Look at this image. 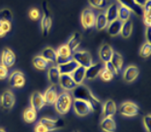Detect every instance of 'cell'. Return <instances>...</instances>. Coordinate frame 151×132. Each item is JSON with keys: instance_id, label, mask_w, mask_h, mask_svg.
Wrapping results in <instances>:
<instances>
[{"instance_id": "cell-12", "label": "cell", "mask_w": 151, "mask_h": 132, "mask_svg": "<svg viewBox=\"0 0 151 132\" xmlns=\"http://www.w3.org/2000/svg\"><path fill=\"white\" fill-rule=\"evenodd\" d=\"M17 60V57L14 51H12L11 49L9 48H5L4 50L2 51L1 54V64L4 65L7 68H11L13 67L16 63Z\"/></svg>"}, {"instance_id": "cell-37", "label": "cell", "mask_w": 151, "mask_h": 132, "mask_svg": "<svg viewBox=\"0 0 151 132\" xmlns=\"http://www.w3.org/2000/svg\"><path fill=\"white\" fill-rule=\"evenodd\" d=\"M150 54H151V44L146 42L142 45V48H140L139 55L143 58H147L150 57Z\"/></svg>"}, {"instance_id": "cell-13", "label": "cell", "mask_w": 151, "mask_h": 132, "mask_svg": "<svg viewBox=\"0 0 151 132\" xmlns=\"http://www.w3.org/2000/svg\"><path fill=\"white\" fill-rule=\"evenodd\" d=\"M102 116L103 117H113L117 112V106L112 99H108L102 104Z\"/></svg>"}, {"instance_id": "cell-20", "label": "cell", "mask_w": 151, "mask_h": 132, "mask_svg": "<svg viewBox=\"0 0 151 132\" xmlns=\"http://www.w3.org/2000/svg\"><path fill=\"white\" fill-rule=\"evenodd\" d=\"M117 1L122 6H125L126 8L131 10L132 13H135L138 17H142L143 15L142 8L138 4H136L134 0H117Z\"/></svg>"}, {"instance_id": "cell-51", "label": "cell", "mask_w": 151, "mask_h": 132, "mask_svg": "<svg viewBox=\"0 0 151 132\" xmlns=\"http://www.w3.org/2000/svg\"><path fill=\"white\" fill-rule=\"evenodd\" d=\"M73 132H80V131H78V130H77V129H76V130H74Z\"/></svg>"}, {"instance_id": "cell-46", "label": "cell", "mask_w": 151, "mask_h": 132, "mask_svg": "<svg viewBox=\"0 0 151 132\" xmlns=\"http://www.w3.org/2000/svg\"><path fill=\"white\" fill-rule=\"evenodd\" d=\"M143 23L146 27H151V16L150 14H143Z\"/></svg>"}, {"instance_id": "cell-40", "label": "cell", "mask_w": 151, "mask_h": 132, "mask_svg": "<svg viewBox=\"0 0 151 132\" xmlns=\"http://www.w3.org/2000/svg\"><path fill=\"white\" fill-rule=\"evenodd\" d=\"M142 123H143V127L145 128L146 132H151V129H150V123H151V115H150V114H147L146 116L143 117Z\"/></svg>"}, {"instance_id": "cell-5", "label": "cell", "mask_w": 151, "mask_h": 132, "mask_svg": "<svg viewBox=\"0 0 151 132\" xmlns=\"http://www.w3.org/2000/svg\"><path fill=\"white\" fill-rule=\"evenodd\" d=\"M95 20H96V13L93 9L86 8L81 12V25L84 29H90L95 26Z\"/></svg>"}, {"instance_id": "cell-39", "label": "cell", "mask_w": 151, "mask_h": 132, "mask_svg": "<svg viewBox=\"0 0 151 132\" xmlns=\"http://www.w3.org/2000/svg\"><path fill=\"white\" fill-rule=\"evenodd\" d=\"M28 16L32 20L36 22L41 18V12L38 8H31L28 12Z\"/></svg>"}, {"instance_id": "cell-27", "label": "cell", "mask_w": 151, "mask_h": 132, "mask_svg": "<svg viewBox=\"0 0 151 132\" xmlns=\"http://www.w3.org/2000/svg\"><path fill=\"white\" fill-rule=\"evenodd\" d=\"M37 113L38 112L36 110H34L31 107H28V108H26L22 113L23 120H24L26 123H34L37 120V117H38Z\"/></svg>"}, {"instance_id": "cell-32", "label": "cell", "mask_w": 151, "mask_h": 132, "mask_svg": "<svg viewBox=\"0 0 151 132\" xmlns=\"http://www.w3.org/2000/svg\"><path fill=\"white\" fill-rule=\"evenodd\" d=\"M111 62L112 63V65L114 66L116 70L118 71V73L122 70V67H123V63H124V59H123L122 55L116 53V51H113V54L111 57Z\"/></svg>"}, {"instance_id": "cell-11", "label": "cell", "mask_w": 151, "mask_h": 132, "mask_svg": "<svg viewBox=\"0 0 151 132\" xmlns=\"http://www.w3.org/2000/svg\"><path fill=\"white\" fill-rule=\"evenodd\" d=\"M56 63L61 64V63H65V62H68L72 60V51L70 50V48L67 46V44L61 45V46L58 48V50L56 51Z\"/></svg>"}, {"instance_id": "cell-1", "label": "cell", "mask_w": 151, "mask_h": 132, "mask_svg": "<svg viewBox=\"0 0 151 132\" xmlns=\"http://www.w3.org/2000/svg\"><path fill=\"white\" fill-rule=\"evenodd\" d=\"M72 95L75 99L83 100V101L90 104L92 108H93V112L102 110V102L100 101V99H98L87 86H83L82 84L76 86L73 89V94Z\"/></svg>"}, {"instance_id": "cell-35", "label": "cell", "mask_w": 151, "mask_h": 132, "mask_svg": "<svg viewBox=\"0 0 151 132\" xmlns=\"http://www.w3.org/2000/svg\"><path fill=\"white\" fill-rule=\"evenodd\" d=\"M88 3L92 8L102 10L108 6L109 0H88Z\"/></svg>"}, {"instance_id": "cell-50", "label": "cell", "mask_w": 151, "mask_h": 132, "mask_svg": "<svg viewBox=\"0 0 151 132\" xmlns=\"http://www.w3.org/2000/svg\"><path fill=\"white\" fill-rule=\"evenodd\" d=\"M0 132H7V130H6V129H4V128L0 127Z\"/></svg>"}, {"instance_id": "cell-36", "label": "cell", "mask_w": 151, "mask_h": 132, "mask_svg": "<svg viewBox=\"0 0 151 132\" xmlns=\"http://www.w3.org/2000/svg\"><path fill=\"white\" fill-rule=\"evenodd\" d=\"M13 13L9 9H3L0 11V23L5 22H12Z\"/></svg>"}, {"instance_id": "cell-28", "label": "cell", "mask_w": 151, "mask_h": 132, "mask_svg": "<svg viewBox=\"0 0 151 132\" xmlns=\"http://www.w3.org/2000/svg\"><path fill=\"white\" fill-rule=\"evenodd\" d=\"M109 24V22L106 17L105 12H100L96 15V20H95V27L97 30H103L107 28Z\"/></svg>"}, {"instance_id": "cell-41", "label": "cell", "mask_w": 151, "mask_h": 132, "mask_svg": "<svg viewBox=\"0 0 151 132\" xmlns=\"http://www.w3.org/2000/svg\"><path fill=\"white\" fill-rule=\"evenodd\" d=\"M104 67L107 69V70H109V72L111 73V74L113 75V76H117L119 73H118V71L116 70L115 69V67L114 66L112 65V63L111 61H109V62H106V63H104Z\"/></svg>"}, {"instance_id": "cell-4", "label": "cell", "mask_w": 151, "mask_h": 132, "mask_svg": "<svg viewBox=\"0 0 151 132\" xmlns=\"http://www.w3.org/2000/svg\"><path fill=\"white\" fill-rule=\"evenodd\" d=\"M119 113L123 117H132L139 116L140 114V109L136 103L132 101H125L120 105Z\"/></svg>"}, {"instance_id": "cell-47", "label": "cell", "mask_w": 151, "mask_h": 132, "mask_svg": "<svg viewBox=\"0 0 151 132\" xmlns=\"http://www.w3.org/2000/svg\"><path fill=\"white\" fill-rule=\"evenodd\" d=\"M145 36H146V42L150 43V41H151V27H146Z\"/></svg>"}, {"instance_id": "cell-33", "label": "cell", "mask_w": 151, "mask_h": 132, "mask_svg": "<svg viewBox=\"0 0 151 132\" xmlns=\"http://www.w3.org/2000/svg\"><path fill=\"white\" fill-rule=\"evenodd\" d=\"M132 16V11L125 6H118V20L120 22H124L126 20H129Z\"/></svg>"}, {"instance_id": "cell-3", "label": "cell", "mask_w": 151, "mask_h": 132, "mask_svg": "<svg viewBox=\"0 0 151 132\" xmlns=\"http://www.w3.org/2000/svg\"><path fill=\"white\" fill-rule=\"evenodd\" d=\"M52 26V17H51L50 10L49 9L47 1L43 2V17L41 20V28H42L43 36L47 37L50 32Z\"/></svg>"}, {"instance_id": "cell-24", "label": "cell", "mask_w": 151, "mask_h": 132, "mask_svg": "<svg viewBox=\"0 0 151 132\" xmlns=\"http://www.w3.org/2000/svg\"><path fill=\"white\" fill-rule=\"evenodd\" d=\"M60 73L58 70L57 66H50L47 71V78H49L50 83L52 86H57L59 84V79H60Z\"/></svg>"}, {"instance_id": "cell-43", "label": "cell", "mask_w": 151, "mask_h": 132, "mask_svg": "<svg viewBox=\"0 0 151 132\" xmlns=\"http://www.w3.org/2000/svg\"><path fill=\"white\" fill-rule=\"evenodd\" d=\"M0 27L3 29V31L7 34L10 32V30L12 28V23L11 22H1L0 23Z\"/></svg>"}, {"instance_id": "cell-25", "label": "cell", "mask_w": 151, "mask_h": 132, "mask_svg": "<svg viewBox=\"0 0 151 132\" xmlns=\"http://www.w3.org/2000/svg\"><path fill=\"white\" fill-rule=\"evenodd\" d=\"M71 77L73 78L74 82L78 86L81 85L85 79V68L82 67V66H78L74 70V72L71 74Z\"/></svg>"}, {"instance_id": "cell-7", "label": "cell", "mask_w": 151, "mask_h": 132, "mask_svg": "<svg viewBox=\"0 0 151 132\" xmlns=\"http://www.w3.org/2000/svg\"><path fill=\"white\" fill-rule=\"evenodd\" d=\"M72 58L77 62L78 66H82L84 68H87L92 64V57L86 51H74L72 54Z\"/></svg>"}, {"instance_id": "cell-15", "label": "cell", "mask_w": 151, "mask_h": 132, "mask_svg": "<svg viewBox=\"0 0 151 132\" xmlns=\"http://www.w3.org/2000/svg\"><path fill=\"white\" fill-rule=\"evenodd\" d=\"M103 68H104V63L103 62L92 63L89 67L85 68V79L90 80V81L94 80L97 76H99V73L101 72Z\"/></svg>"}, {"instance_id": "cell-8", "label": "cell", "mask_w": 151, "mask_h": 132, "mask_svg": "<svg viewBox=\"0 0 151 132\" xmlns=\"http://www.w3.org/2000/svg\"><path fill=\"white\" fill-rule=\"evenodd\" d=\"M16 103V97L12 90L6 89L0 95V107L5 111L11 110Z\"/></svg>"}, {"instance_id": "cell-48", "label": "cell", "mask_w": 151, "mask_h": 132, "mask_svg": "<svg viewBox=\"0 0 151 132\" xmlns=\"http://www.w3.org/2000/svg\"><path fill=\"white\" fill-rule=\"evenodd\" d=\"M135 1V3L136 4H138L139 6H140V7H142L143 6V4L145 3V1L146 0H134Z\"/></svg>"}, {"instance_id": "cell-6", "label": "cell", "mask_w": 151, "mask_h": 132, "mask_svg": "<svg viewBox=\"0 0 151 132\" xmlns=\"http://www.w3.org/2000/svg\"><path fill=\"white\" fill-rule=\"evenodd\" d=\"M74 107V112L76 115L80 117H85L88 116L89 114L93 112V108L89 103L83 101V100L80 99H74L73 100V106Z\"/></svg>"}, {"instance_id": "cell-2", "label": "cell", "mask_w": 151, "mask_h": 132, "mask_svg": "<svg viewBox=\"0 0 151 132\" xmlns=\"http://www.w3.org/2000/svg\"><path fill=\"white\" fill-rule=\"evenodd\" d=\"M56 112L59 115H66L73 106V95L69 91H63L58 94L55 103L53 104Z\"/></svg>"}, {"instance_id": "cell-21", "label": "cell", "mask_w": 151, "mask_h": 132, "mask_svg": "<svg viewBox=\"0 0 151 132\" xmlns=\"http://www.w3.org/2000/svg\"><path fill=\"white\" fill-rule=\"evenodd\" d=\"M100 127L104 132H115L116 131V123L113 117H103Z\"/></svg>"}, {"instance_id": "cell-44", "label": "cell", "mask_w": 151, "mask_h": 132, "mask_svg": "<svg viewBox=\"0 0 151 132\" xmlns=\"http://www.w3.org/2000/svg\"><path fill=\"white\" fill-rule=\"evenodd\" d=\"M143 14H150L151 12V0H146L145 3L142 6Z\"/></svg>"}, {"instance_id": "cell-29", "label": "cell", "mask_w": 151, "mask_h": 132, "mask_svg": "<svg viewBox=\"0 0 151 132\" xmlns=\"http://www.w3.org/2000/svg\"><path fill=\"white\" fill-rule=\"evenodd\" d=\"M41 57H43L45 59L49 61L50 63V62L51 63H54V62H56V57H57L56 51L50 47H47L42 51Z\"/></svg>"}, {"instance_id": "cell-17", "label": "cell", "mask_w": 151, "mask_h": 132, "mask_svg": "<svg viewBox=\"0 0 151 132\" xmlns=\"http://www.w3.org/2000/svg\"><path fill=\"white\" fill-rule=\"evenodd\" d=\"M59 86L61 88H63L65 91H71L73 90L78 85L74 82L73 78L71 77V75L68 74H61L59 79Z\"/></svg>"}, {"instance_id": "cell-45", "label": "cell", "mask_w": 151, "mask_h": 132, "mask_svg": "<svg viewBox=\"0 0 151 132\" xmlns=\"http://www.w3.org/2000/svg\"><path fill=\"white\" fill-rule=\"evenodd\" d=\"M34 132H50V131L47 130V127L44 126L42 123H38L35 125V128H34Z\"/></svg>"}, {"instance_id": "cell-34", "label": "cell", "mask_w": 151, "mask_h": 132, "mask_svg": "<svg viewBox=\"0 0 151 132\" xmlns=\"http://www.w3.org/2000/svg\"><path fill=\"white\" fill-rule=\"evenodd\" d=\"M133 32V22L131 20H126V22H122L121 30H120V34L123 38H129L132 35Z\"/></svg>"}, {"instance_id": "cell-19", "label": "cell", "mask_w": 151, "mask_h": 132, "mask_svg": "<svg viewBox=\"0 0 151 132\" xmlns=\"http://www.w3.org/2000/svg\"><path fill=\"white\" fill-rule=\"evenodd\" d=\"M113 51L112 48L111 47V45L109 44H103L100 50H99V57H100V59L102 60L103 63H106V62L111 61V57L113 54Z\"/></svg>"}, {"instance_id": "cell-10", "label": "cell", "mask_w": 151, "mask_h": 132, "mask_svg": "<svg viewBox=\"0 0 151 132\" xmlns=\"http://www.w3.org/2000/svg\"><path fill=\"white\" fill-rule=\"evenodd\" d=\"M25 75L20 71H14L9 78V84L14 88H22L25 86Z\"/></svg>"}, {"instance_id": "cell-18", "label": "cell", "mask_w": 151, "mask_h": 132, "mask_svg": "<svg viewBox=\"0 0 151 132\" xmlns=\"http://www.w3.org/2000/svg\"><path fill=\"white\" fill-rule=\"evenodd\" d=\"M30 105H31V108L36 110L37 112H39L45 106L42 93L39 91H34L30 96Z\"/></svg>"}, {"instance_id": "cell-16", "label": "cell", "mask_w": 151, "mask_h": 132, "mask_svg": "<svg viewBox=\"0 0 151 132\" xmlns=\"http://www.w3.org/2000/svg\"><path fill=\"white\" fill-rule=\"evenodd\" d=\"M139 69L135 65L127 66L123 72V79L127 83H132L139 77Z\"/></svg>"}, {"instance_id": "cell-14", "label": "cell", "mask_w": 151, "mask_h": 132, "mask_svg": "<svg viewBox=\"0 0 151 132\" xmlns=\"http://www.w3.org/2000/svg\"><path fill=\"white\" fill-rule=\"evenodd\" d=\"M57 96H58V91L56 86H50L43 93V99L45 105H53L56 101Z\"/></svg>"}, {"instance_id": "cell-23", "label": "cell", "mask_w": 151, "mask_h": 132, "mask_svg": "<svg viewBox=\"0 0 151 132\" xmlns=\"http://www.w3.org/2000/svg\"><path fill=\"white\" fill-rule=\"evenodd\" d=\"M118 4L116 2H112L109 4V6L106 10V17H107V20L109 23L112 22V20H115L118 19Z\"/></svg>"}, {"instance_id": "cell-30", "label": "cell", "mask_w": 151, "mask_h": 132, "mask_svg": "<svg viewBox=\"0 0 151 132\" xmlns=\"http://www.w3.org/2000/svg\"><path fill=\"white\" fill-rule=\"evenodd\" d=\"M81 35L78 32H75L73 35L71 36L69 41H68L67 46L70 48L72 53H74L81 45Z\"/></svg>"}, {"instance_id": "cell-22", "label": "cell", "mask_w": 151, "mask_h": 132, "mask_svg": "<svg viewBox=\"0 0 151 132\" xmlns=\"http://www.w3.org/2000/svg\"><path fill=\"white\" fill-rule=\"evenodd\" d=\"M78 63L76 61H74L73 59L68 61V62H65V63H61V64H58L57 65V68L59 70L60 74H68V75H71L72 73L74 72V70L76 68L78 67Z\"/></svg>"}, {"instance_id": "cell-26", "label": "cell", "mask_w": 151, "mask_h": 132, "mask_svg": "<svg viewBox=\"0 0 151 132\" xmlns=\"http://www.w3.org/2000/svg\"><path fill=\"white\" fill-rule=\"evenodd\" d=\"M121 26H122V22L117 19L115 20H112L111 22L107 26L108 28V33L112 37H115L120 34V30H121Z\"/></svg>"}, {"instance_id": "cell-38", "label": "cell", "mask_w": 151, "mask_h": 132, "mask_svg": "<svg viewBox=\"0 0 151 132\" xmlns=\"http://www.w3.org/2000/svg\"><path fill=\"white\" fill-rule=\"evenodd\" d=\"M99 77H100V79L103 82H111V80L114 78V76H113L111 72L104 67L101 70V72L99 73Z\"/></svg>"}, {"instance_id": "cell-42", "label": "cell", "mask_w": 151, "mask_h": 132, "mask_svg": "<svg viewBox=\"0 0 151 132\" xmlns=\"http://www.w3.org/2000/svg\"><path fill=\"white\" fill-rule=\"evenodd\" d=\"M9 77V68L0 64V80H5Z\"/></svg>"}, {"instance_id": "cell-31", "label": "cell", "mask_w": 151, "mask_h": 132, "mask_svg": "<svg viewBox=\"0 0 151 132\" xmlns=\"http://www.w3.org/2000/svg\"><path fill=\"white\" fill-rule=\"evenodd\" d=\"M33 66L35 67L38 70H41V71H44L50 66V62L46 60L41 55H36L35 57L33 58Z\"/></svg>"}, {"instance_id": "cell-9", "label": "cell", "mask_w": 151, "mask_h": 132, "mask_svg": "<svg viewBox=\"0 0 151 132\" xmlns=\"http://www.w3.org/2000/svg\"><path fill=\"white\" fill-rule=\"evenodd\" d=\"M40 123H42L44 126L47 127V129L50 131H54V130H58V129H61L65 126V121L63 119H55V120H52V119H50V117H42L40 120H39Z\"/></svg>"}, {"instance_id": "cell-49", "label": "cell", "mask_w": 151, "mask_h": 132, "mask_svg": "<svg viewBox=\"0 0 151 132\" xmlns=\"http://www.w3.org/2000/svg\"><path fill=\"white\" fill-rule=\"evenodd\" d=\"M5 36H6V33L3 31V29L1 28V27H0V38H4Z\"/></svg>"}]
</instances>
